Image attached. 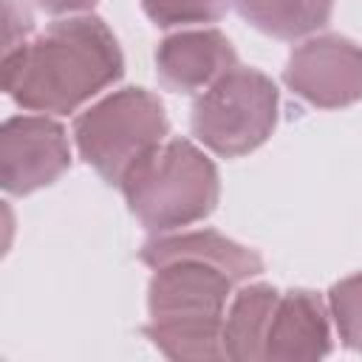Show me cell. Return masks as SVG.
I'll use <instances>...</instances> for the list:
<instances>
[{
    "label": "cell",
    "mask_w": 362,
    "mask_h": 362,
    "mask_svg": "<svg viewBox=\"0 0 362 362\" xmlns=\"http://www.w3.org/2000/svg\"><path fill=\"white\" fill-rule=\"evenodd\" d=\"M283 82L314 107H348L362 99V48L339 34L311 37L291 51Z\"/></svg>",
    "instance_id": "6"
},
{
    "label": "cell",
    "mask_w": 362,
    "mask_h": 362,
    "mask_svg": "<svg viewBox=\"0 0 362 362\" xmlns=\"http://www.w3.org/2000/svg\"><path fill=\"white\" fill-rule=\"evenodd\" d=\"M328 351L331 331L320 294L305 288H291L280 294L266 331V359L314 362L328 356Z\"/></svg>",
    "instance_id": "9"
},
{
    "label": "cell",
    "mask_w": 362,
    "mask_h": 362,
    "mask_svg": "<svg viewBox=\"0 0 362 362\" xmlns=\"http://www.w3.org/2000/svg\"><path fill=\"white\" fill-rule=\"evenodd\" d=\"M71 167L68 133L51 116H11L0 127V184L28 195L54 184Z\"/></svg>",
    "instance_id": "7"
},
{
    "label": "cell",
    "mask_w": 362,
    "mask_h": 362,
    "mask_svg": "<svg viewBox=\"0 0 362 362\" xmlns=\"http://www.w3.org/2000/svg\"><path fill=\"white\" fill-rule=\"evenodd\" d=\"M238 283L221 266L178 255L153 269L147 286V339L175 362H212L223 356V311Z\"/></svg>",
    "instance_id": "2"
},
{
    "label": "cell",
    "mask_w": 362,
    "mask_h": 362,
    "mask_svg": "<svg viewBox=\"0 0 362 362\" xmlns=\"http://www.w3.org/2000/svg\"><path fill=\"white\" fill-rule=\"evenodd\" d=\"M141 8L158 28H175L221 20L229 0H141Z\"/></svg>",
    "instance_id": "14"
},
{
    "label": "cell",
    "mask_w": 362,
    "mask_h": 362,
    "mask_svg": "<svg viewBox=\"0 0 362 362\" xmlns=\"http://www.w3.org/2000/svg\"><path fill=\"white\" fill-rule=\"evenodd\" d=\"M277 85L257 68L235 65L192 102V136L223 158L257 150L277 124Z\"/></svg>",
    "instance_id": "5"
},
{
    "label": "cell",
    "mask_w": 362,
    "mask_h": 362,
    "mask_svg": "<svg viewBox=\"0 0 362 362\" xmlns=\"http://www.w3.org/2000/svg\"><path fill=\"white\" fill-rule=\"evenodd\" d=\"M331 317L345 348L362 351V274L342 277L328 291Z\"/></svg>",
    "instance_id": "13"
},
{
    "label": "cell",
    "mask_w": 362,
    "mask_h": 362,
    "mask_svg": "<svg viewBox=\"0 0 362 362\" xmlns=\"http://www.w3.org/2000/svg\"><path fill=\"white\" fill-rule=\"evenodd\" d=\"M235 62L238 54L229 37L218 28L178 31L164 37L156 48V76L175 93L206 90L215 79L232 71Z\"/></svg>",
    "instance_id": "8"
},
{
    "label": "cell",
    "mask_w": 362,
    "mask_h": 362,
    "mask_svg": "<svg viewBox=\"0 0 362 362\" xmlns=\"http://www.w3.org/2000/svg\"><path fill=\"white\" fill-rule=\"evenodd\" d=\"M124 57L107 23L79 14L51 23L31 42L3 54V90L23 110L74 113L99 90L119 82Z\"/></svg>",
    "instance_id": "1"
},
{
    "label": "cell",
    "mask_w": 362,
    "mask_h": 362,
    "mask_svg": "<svg viewBox=\"0 0 362 362\" xmlns=\"http://www.w3.org/2000/svg\"><path fill=\"white\" fill-rule=\"evenodd\" d=\"M238 14L277 40H297L331 20L334 0H232Z\"/></svg>",
    "instance_id": "12"
},
{
    "label": "cell",
    "mask_w": 362,
    "mask_h": 362,
    "mask_svg": "<svg viewBox=\"0 0 362 362\" xmlns=\"http://www.w3.org/2000/svg\"><path fill=\"white\" fill-rule=\"evenodd\" d=\"M280 291L266 283L246 286L235 294L226 317H223V356L238 362L266 359V331L274 314Z\"/></svg>",
    "instance_id": "11"
},
{
    "label": "cell",
    "mask_w": 362,
    "mask_h": 362,
    "mask_svg": "<svg viewBox=\"0 0 362 362\" xmlns=\"http://www.w3.org/2000/svg\"><path fill=\"white\" fill-rule=\"evenodd\" d=\"M99 0H34L37 8L48 11V14H71V11H88L93 8Z\"/></svg>",
    "instance_id": "15"
},
{
    "label": "cell",
    "mask_w": 362,
    "mask_h": 362,
    "mask_svg": "<svg viewBox=\"0 0 362 362\" xmlns=\"http://www.w3.org/2000/svg\"><path fill=\"white\" fill-rule=\"evenodd\" d=\"M178 255L204 257V260L221 266L235 280H249V277L263 272V257L255 249L240 246L238 240H232V238H226L215 229L156 235L139 249V260L150 269H156V266H161V263H167L170 257H178Z\"/></svg>",
    "instance_id": "10"
},
{
    "label": "cell",
    "mask_w": 362,
    "mask_h": 362,
    "mask_svg": "<svg viewBox=\"0 0 362 362\" xmlns=\"http://www.w3.org/2000/svg\"><path fill=\"white\" fill-rule=\"evenodd\" d=\"M167 133L164 105L147 88H119L74 119L79 156L116 187L141 158L164 144Z\"/></svg>",
    "instance_id": "4"
},
{
    "label": "cell",
    "mask_w": 362,
    "mask_h": 362,
    "mask_svg": "<svg viewBox=\"0 0 362 362\" xmlns=\"http://www.w3.org/2000/svg\"><path fill=\"white\" fill-rule=\"evenodd\" d=\"M122 192L147 232L167 235L212 215L221 178L204 150L187 139H170L124 175Z\"/></svg>",
    "instance_id": "3"
}]
</instances>
